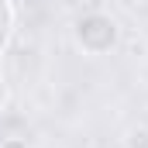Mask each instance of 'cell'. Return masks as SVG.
I'll return each instance as SVG.
<instances>
[{
	"label": "cell",
	"mask_w": 148,
	"mask_h": 148,
	"mask_svg": "<svg viewBox=\"0 0 148 148\" xmlns=\"http://www.w3.org/2000/svg\"><path fill=\"white\" fill-rule=\"evenodd\" d=\"M10 31H14V10H10V0H0V52L7 48Z\"/></svg>",
	"instance_id": "7a4b0ae2"
},
{
	"label": "cell",
	"mask_w": 148,
	"mask_h": 148,
	"mask_svg": "<svg viewBox=\"0 0 148 148\" xmlns=\"http://www.w3.org/2000/svg\"><path fill=\"white\" fill-rule=\"evenodd\" d=\"M3 103H7V83H3V76H0V110H3Z\"/></svg>",
	"instance_id": "277c9868"
},
{
	"label": "cell",
	"mask_w": 148,
	"mask_h": 148,
	"mask_svg": "<svg viewBox=\"0 0 148 148\" xmlns=\"http://www.w3.org/2000/svg\"><path fill=\"white\" fill-rule=\"evenodd\" d=\"M76 41L86 55H107L114 45H117V21L110 14H83L76 21Z\"/></svg>",
	"instance_id": "6da1fadb"
},
{
	"label": "cell",
	"mask_w": 148,
	"mask_h": 148,
	"mask_svg": "<svg viewBox=\"0 0 148 148\" xmlns=\"http://www.w3.org/2000/svg\"><path fill=\"white\" fill-rule=\"evenodd\" d=\"M124 148H148V127H145V124H138V127H131V131H127Z\"/></svg>",
	"instance_id": "3957f363"
},
{
	"label": "cell",
	"mask_w": 148,
	"mask_h": 148,
	"mask_svg": "<svg viewBox=\"0 0 148 148\" xmlns=\"http://www.w3.org/2000/svg\"><path fill=\"white\" fill-rule=\"evenodd\" d=\"M3 148H28L21 138H10V141H3Z\"/></svg>",
	"instance_id": "5b68a950"
}]
</instances>
